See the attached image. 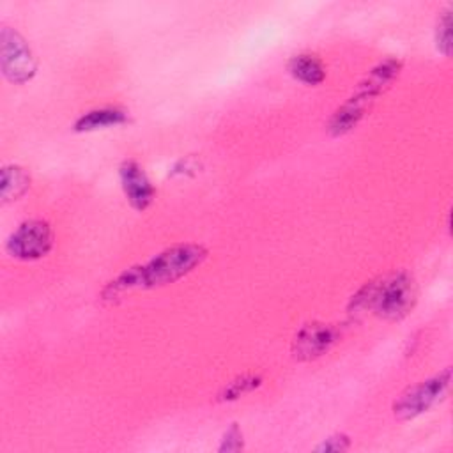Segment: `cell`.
<instances>
[{
	"label": "cell",
	"instance_id": "cell-1",
	"mask_svg": "<svg viewBox=\"0 0 453 453\" xmlns=\"http://www.w3.org/2000/svg\"><path fill=\"white\" fill-rule=\"evenodd\" d=\"M207 255L209 253L202 244H173L154 255L145 264L131 265L120 273L115 280L106 283L101 290V297L104 301H113L134 288H156L173 283L200 267Z\"/></svg>",
	"mask_w": 453,
	"mask_h": 453
},
{
	"label": "cell",
	"instance_id": "cell-2",
	"mask_svg": "<svg viewBox=\"0 0 453 453\" xmlns=\"http://www.w3.org/2000/svg\"><path fill=\"white\" fill-rule=\"evenodd\" d=\"M418 303V285L411 273L393 271L365 283L350 299L349 310L372 311L396 322L405 319Z\"/></svg>",
	"mask_w": 453,
	"mask_h": 453
},
{
	"label": "cell",
	"instance_id": "cell-3",
	"mask_svg": "<svg viewBox=\"0 0 453 453\" xmlns=\"http://www.w3.org/2000/svg\"><path fill=\"white\" fill-rule=\"evenodd\" d=\"M451 382V368H444L442 372L432 375L426 380H421L416 386L405 389L398 400L393 403V412L398 419L407 421L421 416L430 407L444 398Z\"/></svg>",
	"mask_w": 453,
	"mask_h": 453
},
{
	"label": "cell",
	"instance_id": "cell-4",
	"mask_svg": "<svg viewBox=\"0 0 453 453\" xmlns=\"http://www.w3.org/2000/svg\"><path fill=\"white\" fill-rule=\"evenodd\" d=\"M0 65L4 76L18 85L32 80L37 71L30 46L19 32L9 27H4L0 32Z\"/></svg>",
	"mask_w": 453,
	"mask_h": 453
},
{
	"label": "cell",
	"instance_id": "cell-5",
	"mask_svg": "<svg viewBox=\"0 0 453 453\" xmlns=\"http://www.w3.org/2000/svg\"><path fill=\"white\" fill-rule=\"evenodd\" d=\"M53 246V232L44 219H28L21 223L7 239V251L18 260H37Z\"/></svg>",
	"mask_w": 453,
	"mask_h": 453
},
{
	"label": "cell",
	"instance_id": "cell-6",
	"mask_svg": "<svg viewBox=\"0 0 453 453\" xmlns=\"http://www.w3.org/2000/svg\"><path fill=\"white\" fill-rule=\"evenodd\" d=\"M338 340V329L324 322L304 324L292 340V356L299 361H311L326 354Z\"/></svg>",
	"mask_w": 453,
	"mask_h": 453
},
{
	"label": "cell",
	"instance_id": "cell-7",
	"mask_svg": "<svg viewBox=\"0 0 453 453\" xmlns=\"http://www.w3.org/2000/svg\"><path fill=\"white\" fill-rule=\"evenodd\" d=\"M119 177L126 200L133 209L145 211L154 202L156 189L145 170L134 159L122 161V165L119 166Z\"/></svg>",
	"mask_w": 453,
	"mask_h": 453
},
{
	"label": "cell",
	"instance_id": "cell-8",
	"mask_svg": "<svg viewBox=\"0 0 453 453\" xmlns=\"http://www.w3.org/2000/svg\"><path fill=\"white\" fill-rule=\"evenodd\" d=\"M377 97L373 94H370L366 88H363L361 85L357 87L356 94L350 96L342 106L336 108V111L331 115L329 122H327V129L333 136H340L349 133L350 129H354L361 119L366 115V111L370 110V106L373 104Z\"/></svg>",
	"mask_w": 453,
	"mask_h": 453
},
{
	"label": "cell",
	"instance_id": "cell-9",
	"mask_svg": "<svg viewBox=\"0 0 453 453\" xmlns=\"http://www.w3.org/2000/svg\"><path fill=\"white\" fill-rule=\"evenodd\" d=\"M126 122H127L126 110H122L119 106H101V108H94V110L83 113L74 122V131L88 133V131H96V129L120 126Z\"/></svg>",
	"mask_w": 453,
	"mask_h": 453
},
{
	"label": "cell",
	"instance_id": "cell-10",
	"mask_svg": "<svg viewBox=\"0 0 453 453\" xmlns=\"http://www.w3.org/2000/svg\"><path fill=\"white\" fill-rule=\"evenodd\" d=\"M288 73L304 85H319L326 78V67L322 60L313 53L294 55L287 64Z\"/></svg>",
	"mask_w": 453,
	"mask_h": 453
},
{
	"label": "cell",
	"instance_id": "cell-11",
	"mask_svg": "<svg viewBox=\"0 0 453 453\" xmlns=\"http://www.w3.org/2000/svg\"><path fill=\"white\" fill-rule=\"evenodd\" d=\"M30 188V173L18 166V165H7L2 168V180H0V195L2 203L14 202L21 198Z\"/></svg>",
	"mask_w": 453,
	"mask_h": 453
},
{
	"label": "cell",
	"instance_id": "cell-12",
	"mask_svg": "<svg viewBox=\"0 0 453 453\" xmlns=\"http://www.w3.org/2000/svg\"><path fill=\"white\" fill-rule=\"evenodd\" d=\"M262 384V379L258 375H253V373H246V375H241L237 377L235 380L228 382V386H225L219 393V400L221 402H232V400H237L239 396L246 395V393H251L253 389H257L258 386Z\"/></svg>",
	"mask_w": 453,
	"mask_h": 453
},
{
	"label": "cell",
	"instance_id": "cell-13",
	"mask_svg": "<svg viewBox=\"0 0 453 453\" xmlns=\"http://www.w3.org/2000/svg\"><path fill=\"white\" fill-rule=\"evenodd\" d=\"M435 42H437V50L442 55H449L451 53V11H444L442 16L439 18L437 28H435Z\"/></svg>",
	"mask_w": 453,
	"mask_h": 453
},
{
	"label": "cell",
	"instance_id": "cell-14",
	"mask_svg": "<svg viewBox=\"0 0 453 453\" xmlns=\"http://www.w3.org/2000/svg\"><path fill=\"white\" fill-rule=\"evenodd\" d=\"M349 448H350V437L345 435V434H334V435L324 439L315 448V451H320V453H340V451H347Z\"/></svg>",
	"mask_w": 453,
	"mask_h": 453
},
{
	"label": "cell",
	"instance_id": "cell-15",
	"mask_svg": "<svg viewBox=\"0 0 453 453\" xmlns=\"http://www.w3.org/2000/svg\"><path fill=\"white\" fill-rule=\"evenodd\" d=\"M244 448V441H242V432L237 426V423H232L230 428L223 434L221 444H219V451H239Z\"/></svg>",
	"mask_w": 453,
	"mask_h": 453
}]
</instances>
